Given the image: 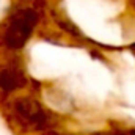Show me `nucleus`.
Wrapping results in <instances>:
<instances>
[]
</instances>
